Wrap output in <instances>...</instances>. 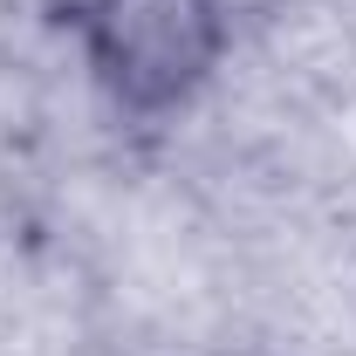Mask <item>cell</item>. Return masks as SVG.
I'll return each mask as SVG.
<instances>
[{
  "label": "cell",
  "instance_id": "6da1fadb",
  "mask_svg": "<svg viewBox=\"0 0 356 356\" xmlns=\"http://www.w3.org/2000/svg\"><path fill=\"white\" fill-rule=\"evenodd\" d=\"M69 35L124 117H172L220 76L233 14L226 0H69Z\"/></svg>",
  "mask_w": 356,
  "mask_h": 356
},
{
  "label": "cell",
  "instance_id": "7a4b0ae2",
  "mask_svg": "<svg viewBox=\"0 0 356 356\" xmlns=\"http://www.w3.org/2000/svg\"><path fill=\"white\" fill-rule=\"evenodd\" d=\"M220 356H261V350H220Z\"/></svg>",
  "mask_w": 356,
  "mask_h": 356
}]
</instances>
